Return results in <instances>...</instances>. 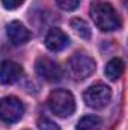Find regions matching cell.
<instances>
[{"label":"cell","instance_id":"1","mask_svg":"<svg viewBox=\"0 0 128 130\" xmlns=\"http://www.w3.org/2000/svg\"><path fill=\"white\" fill-rule=\"evenodd\" d=\"M91 17L95 26L102 32H113L121 27V17L107 2H95L91 8Z\"/></svg>","mask_w":128,"mask_h":130},{"label":"cell","instance_id":"2","mask_svg":"<svg viewBox=\"0 0 128 130\" xmlns=\"http://www.w3.org/2000/svg\"><path fill=\"white\" fill-rule=\"evenodd\" d=\"M48 107L54 115L68 118L75 110V98L66 89H54L48 95Z\"/></svg>","mask_w":128,"mask_h":130},{"label":"cell","instance_id":"3","mask_svg":"<svg viewBox=\"0 0 128 130\" xmlns=\"http://www.w3.org/2000/svg\"><path fill=\"white\" fill-rule=\"evenodd\" d=\"M95 61L84 55V53H75L68 61V73L74 80H84L95 71Z\"/></svg>","mask_w":128,"mask_h":130},{"label":"cell","instance_id":"4","mask_svg":"<svg viewBox=\"0 0 128 130\" xmlns=\"http://www.w3.org/2000/svg\"><path fill=\"white\" fill-rule=\"evenodd\" d=\"M24 115V104L17 97H3L0 98V120L6 124L18 123Z\"/></svg>","mask_w":128,"mask_h":130},{"label":"cell","instance_id":"5","mask_svg":"<svg viewBox=\"0 0 128 130\" xmlns=\"http://www.w3.org/2000/svg\"><path fill=\"white\" fill-rule=\"evenodd\" d=\"M83 98H84V103L86 106L92 107V109H102L112 98V91L107 85L104 83H95L92 86H89L84 94H83Z\"/></svg>","mask_w":128,"mask_h":130},{"label":"cell","instance_id":"6","mask_svg":"<svg viewBox=\"0 0 128 130\" xmlns=\"http://www.w3.org/2000/svg\"><path fill=\"white\" fill-rule=\"evenodd\" d=\"M35 71L45 82H57L62 77L60 67L56 64L53 59L44 58V56H41V58L36 59V62H35Z\"/></svg>","mask_w":128,"mask_h":130},{"label":"cell","instance_id":"7","mask_svg":"<svg viewBox=\"0 0 128 130\" xmlns=\"http://www.w3.org/2000/svg\"><path fill=\"white\" fill-rule=\"evenodd\" d=\"M6 35L14 45H23V44L29 42V39L32 36L30 30L20 21H11L6 26Z\"/></svg>","mask_w":128,"mask_h":130},{"label":"cell","instance_id":"8","mask_svg":"<svg viewBox=\"0 0 128 130\" xmlns=\"http://www.w3.org/2000/svg\"><path fill=\"white\" fill-rule=\"evenodd\" d=\"M23 76V67L14 61H3L0 64V82L3 85H12Z\"/></svg>","mask_w":128,"mask_h":130},{"label":"cell","instance_id":"9","mask_svg":"<svg viewBox=\"0 0 128 130\" xmlns=\"http://www.w3.org/2000/svg\"><path fill=\"white\" fill-rule=\"evenodd\" d=\"M69 45V38L68 35L59 29V27H53L50 29L45 35V47L51 52H60L65 47Z\"/></svg>","mask_w":128,"mask_h":130},{"label":"cell","instance_id":"10","mask_svg":"<svg viewBox=\"0 0 128 130\" xmlns=\"http://www.w3.org/2000/svg\"><path fill=\"white\" fill-rule=\"evenodd\" d=\"M124 70H125L124 61L119 59V58H113L112 61H109L107 65H105V76L110 80H118L124 74Z\"/></svg>","mask_w":128,"mask_h":130},{"label":"cell","instance_id":"11","mask_svg":"<svg viewBox=\"0 0 128 130\" xmlns=\"http://www.w3.org/2000/svg\"><path fill=\"white\" fill-rule=\"evenodd\" d=\"M101 127H102V120L99 117L86 115L77 123L75 130H101Z\"/></svg>","mask_w":128,"mask_h":130},{"label":"cell","instance_id":"12","mask_svg":"<svg viewBox=\"0 0 128 130\" xmlns=\"http://www.w3.org/2000/svg\"><path fill=\"white\" fill-rule=\"evenodd\" d=\"M71 27H72L74 32L77 33L80 38H83V39H91L92 38L91 26L83 18H72L71 20Z\"/></svg>","mask_w":128,"mask_h":130},{"label":"cell","instance_id":"13","mask_svg":"<svg viewBox=\"0 0 128 130\" xmlns=\"http://www.w3.org/2000/svg\"><path fill=\"white\" fill-rule=\"evenodd\" d=\"M62 11H75L80 6V0H54Z\"/></svg>","mask_w":128,"mask_h":130},{"label":"cell","instance_id":"14","mask_svg":"<svg viewBox=\"0 0 128 130\" xmlns=\"http://www.w3.org/2000/svg\"><path fill=\"white\" fill-rule=\"evenodd\" d=\"M38 127H39V130H60V127L54 121H51L50 118H45V117H41L38 120Z\"/></svg>","mask_w":128,"mask_h":130},{"label":"cell","instance_id":"15","mask_svg":"<svg viewBox=\"0 0 128 130\" xmlns=\"http://www.w3.org/2000/svg\"><path fill=\"white\" fill-rule=\"evenodd\" d=\"M2 3H3V6H5L6 9L14 11V9H17V8H20V6L24 3V0H2Z\"/></svg>","mask_w":128,"mask_h":130}]
</instances>
